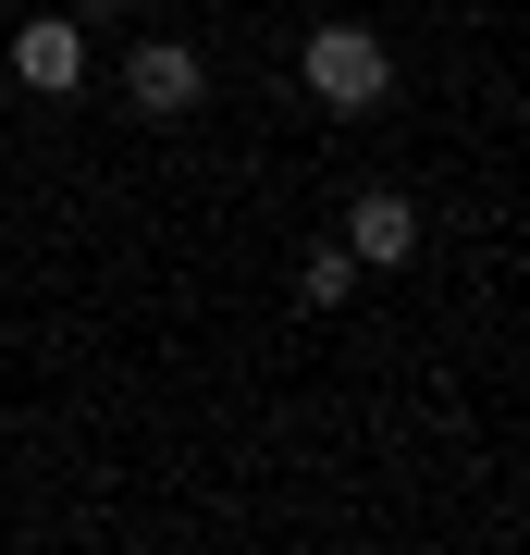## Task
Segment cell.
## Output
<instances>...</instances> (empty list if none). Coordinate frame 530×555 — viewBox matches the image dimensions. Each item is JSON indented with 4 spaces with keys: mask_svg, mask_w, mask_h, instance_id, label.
Wrapping results in <instances>:
<instances>
[{
    "mask_svg": "<svg viewBox=\"0 0 530 555\" xmlns=\"http://www.w3.org/2000/svg\"><path fill=\"white\" fill-rule=\"evenodd\" d=\"M296 87H309V100L321 112H383L395 100V50L371 38V25H358V13H334V25H309V38H296Z\"/></svg>",
    "mask_w": 530,
    "mask_h": 555,
    "instance_id": "6da1fadb",
    "label": "cell"
},
{
    "mask_svg": "<svg viewBox=\"0 0 530 555\" xmlns=\"http://www.w3.org/2000/svg\"><path fill=\"white\" fill-rule=\"evenodd\" d=\"M124 100H137L148 124H185L197 100H210V75H197L185 38H137V50H124Z\"/></svg>",
    "mask_w": 530,
    "mask_h": 555,
    "instance_id": "7a4b0ae2",
    "label": "cell"
},
{
    "mask_svg": "<svg viewBox=\"0 0 530 555\" xmlns=\"http://www.w3.org/2000/svg\"><path fill=\"white\" fill-rule=\"evenodd\" d=\"M13 87H25V100H75V87H87V25L75 13L13 25Z\"/></svg>",
    "mask_w": 530,
    "mask_h": 555,
    "instance_id": "3957f363",
    "label": "cell"
},
{
    "mask_svg": "<svg viewBox=\"0 0 530 555\" xmlns=\"http://www.w3.org/2000/svg\"><path fill=\"white\" fill-rule=\"evenodd\" d=\"M346 247H358V272H408L419 259V210L395 198V185H371V198L346 210Z\"/></svg>",
    "mask_w": 530,
    "mask_h": 555,
    "instance_id": "277c9868",
    "label": "cell"
},
{
    "mask_svg": "<svg viewBox=\"0 0 530 555\" xmlns=\"http://www.w3.org/2000/svg\"><path fill=\"white\" fill-rule=\"evenodd\" d=\"M296 297H309V309H346L358 297V247L334 235V247H296Z\"/></svg>",
    "mask_w": 530,
    "mask_h": 555,
    "instance_id": "5b68a950",
    "label": "cell"
},
{
    "mask_svg": "<svg viewBox=\"0 0 530 555\" xmlns=\"http://www.w3.org/2000/svg\"><path fill=\"white\" fill-rule=\"evenodd\" d=\"M62 13H75V25H112V13H124V0H62Z\"/></svg>",
    "mask_w": 530,
    "mask_h": 555,
    "instance_id": "8992f818",
    "label": "cell"
}]
</instances>
